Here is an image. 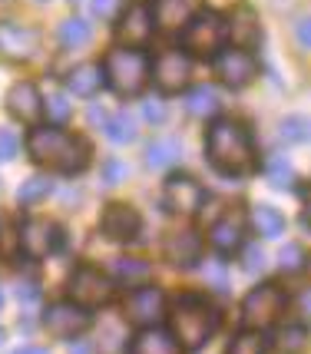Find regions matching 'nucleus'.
Segmentation results:
<instances>
[{
    "mask_svg": "<svg viewBox=\"0 0 311 354\" xmlns=\"http://www.w3.org/2000/svg\"><path fill=\"white\" fill-rule=\"evenodd\" d=\"M166 318H169L172 341L182 351H196L205 341H212V335L222 324V311L202 295H179L172 308H166Z\"/></svg>",
    "mask_w": 311,
    "mask_h": 354,
    "instance_id": "f257e3e1",
    "label": "nucleus"
},
{
    "mask_svg": "<svg viewBox=\"0 0 311 354\" xmlns=\"http://www.w3.org/2000/svg\"><path fill=\"white\" fill-rule=\"evenodd\" d=\"M27 149H30L33 162L50 172L73 176V172H83L90 166V146L60 126H37L27 139Z\"/></svg>",
    "mask_w": 311,
    "mask_h": 354,
    "instance_id": "f03ea898",
    "label": "nucleus"
},
{
    "mask_svg": "<svg viewBox=\"0 0 311 354\" xmlns=\"http://www.w3.org/2000/svg\"><path fill=\"white\" fill-rule=\"evenodd\" d=\"M205 156L225 176H245L255 169V146H252L249 129L232 120H218L216 126H209Z\"/></svg>",
    "mask_w": 311,
    "mask_h": 354,
    "instance_id": "7ed1b4c3",
    "label": "nucleus"
},
{
    "mask_svg": "<svg viewBox=\"0 0 311 354\" xmlns=\"http://www.w3.org/2000/svg\"><path fill=\"white\" fill-rule=\"evenodd\" d=\"M100 70H103V83H109L116 93L136 96L149 80V57L136 46H116V50L106 53Z\"/></svg>",
    "mask_w": 311,
    "mask_h": 354,
    "instance_id": "20e7f679",
    "label": "nucleus"
},
{
    "mask_svg": "<svg viewBox=\"0 0 311 354\" xmlns=\"http://www.w3.org/2000/svg\"><path fill=\"white\" fill-rule=\"evenodd\" d=\"M285 308H288L285 288L275 285V281H265V285H258V288H252L245 295V301H242V324H245V331H265V328H272L285 315Z\"/></svg>",
    "mask_w": 311,
    "mask_h": 354,
    "instance_id": "39448f33",
    "label": "nucleus"
},
{
    "mask_svg": "<svg viewBox=\"0 0 311 354\" xmlns=\"http://www.w3.org/2000/svg\"><path fill=\"white\" fill-rule=\"evenodd\" d=\"M182 53L192 57H216L225 46V20L216 10H199V14L182 27Z\"/></svg>",
    "mask_w": 311,
    "mask_h": 354,
    "instance_id": "423d86ee",
    "label": "nucleus"
},
{
    "mask_svg": "<svg viewBox=\"0 0 311 354\" xmlns=\"http://www.w3.org/2000/svg\"><path fill=\"white\" fill-rule=\"evenodd\" d=\"M66 292H70V301L79 305V308H100L113 295V278L106 272L93 268V265H79L77 272L70 275Z\"/></svg>",
    "mask_w": 311,
    "mask_h": 354,
    "instance_id": "0eeeda50",
    "label": "nucleus"
},
{
    "mask_svg": "<svg viewBox=\"0 0 311 354\" xmlns=\"http://www.w3.org/2000/svg\"><path fill=\"white\" fill-rule=\"evenodd\" d=\"M20 245H23V252L33 255V259H47V255H53V252L63 245V229L53 218L33 216V218H27L23 229H20Z\"/></svg>",
    "mask_w": 311,
    "mask_h": 354,
    "instance_id": "6e6552de",
    "label": "nucleus"
},
{
    "mask_svg": "<svg viewBox=\"0 0 311 354\" xmlns=\"http://www.w3.org/2000/svg\"><path fill=\"white\" fill-rule=\"evenodd\" d=\"M166 295L159 292V288H153V285H146V288H133L129 292V298H126L123 305V315L126 322L140 324V328H153L156 322H162L166 318Z\"/></svg>",
    "mask_w": 311,
    "mask_h": 354,
    "instance_id": "1a4fd4ad",
    "label": "nucleus"
},
{
    "mask_svg": "<svg viewBox=\"0 0 311 354\" xmlns=\"http://www.w3.org/2000/svg\"><path fill=\"white\" fill-rule=\"evenodd\" d=\"M216 73L225 86L242 90V86H249L252 80L258 77V63H255V57L249 50L232 46V50H218L216 53Z\"/></svg>",
    "mask_w": 311,
    "mask_h": 354,
    "instance_id": "9d476101",
    "label": "nucleus"
},
{
    "mask_svg": "<svg viewBox=\"0 0 311 354\" xmlns=\"http://www.w3.org/2000/svg\"><path fill=\"white\" fill-rule=\"evenodd\" d=\"M189 77H192V63H189V53L182 50H162L153 63V80L162 93H179L189 86Z\"/></svg>",
    "mask_w": 311,
    "mask_h": 354,
    "instance_id": "9b49d317",
    "label": "nucleus"
},
{
    "mask_svg": "<svg viewBox=\"0 0 311 354\" xmlns=\"http://www.w3.org/2000/svg\"><path fill=\"white\" fill-rule=\"evenodd\" d=\"M202 199H205V189L192 176H172L162 185V202L176 216H196L202 209Z\"/></svg>",
    "mask_w": 311,
    "mask_h": 354,
    "instance_id": "f8f14e48",
    "label": "nucleus"
},
{
    "mask_svg": "<svg viewBox=\"0 0 311 354\" xmlns=\"http://www.w3.org/2000/svg\"><path fill=\"white\" fill-rule=\"evenodd\" d=\"M44 328L53 338H79L90 328V315L73 301H60V305H50L44 311Z\"/></svg>",
    "mask_w": 311,
    "mask_h": 354,
    "instance_id": "ddd939ff",
    "label": "nucleus"
},
{
    "mask_svg": "<svg viewBox=\"0 0 311 354\" xmlns=\"http://www.w3.org/2000/svg\"><path fill=\"white\" fill-rule=\"evenodd\" d=\"M40 46V37L33 27H23V24H14V20H3L0 24V57L10 63L30 60Z\"/></svg>",
    "mask_w": 311,
    "mask_h": 354,
    "instance_id": "4468645a",
    "label": "nucleus"
},
{
    "mask_svg": "<svg viewBox=\"0 0 311 354\" xmlns=\"http://www.w3.org/2000/svg\"><path fill=\"white\" fill-rule=\"evenodd\" d=\"M222 20H225V40H232V46H238V50H252V46L262 40V24H258V14L252 10L249 3L232 7V14L222 17Z\"/></svg>",
    "mask_w": 311,
    "mask_h": 354,
    "instance_id": "2eb2a0df",
    "label": "nucleus"
},
{
    "mask_svg": "<svg viewBox=\"0 0 311 354\" xmlns=\"http://www.w3.org/2000/svg\"><path fill=\"white\" fill-rule=\"evenodd\" d=\"M140 225H142L140 212H136L133 205H126V202L106 205V212L100 218V229L106 232L113 242H133V239L140 235Z\"/></svg>",
    "mask_w": 311,
    "mask_h": 354,
    "instance_id": "dca6fc26",
    "label": "nucleus"
},
{
    "mask_svg": "<svg viewBox=\"0 0 311 354\" xmlns=\"http://www.w3.org/2000/svg\"><path fill=\"white\" fill-rule=\"evenodd\" d=\"M209 242L222 255H232L235 248H242V242H245V216H242V209H229L218 222H212Z\"/></svg>",
    "mask_w": 311,
    "mask_h": 354,
    "instance_id": "f3484780",
    "label": "nucleus"
},
{
    "mask_svg": "<svg viewBox=\"0 0 311 354\" xmlns=\"http://www.w3.org/2000/svg\"><path fill=\"white\" fill-rule=\"evenodd\" d=\"M202 10V0H156L153 24L159 30H182L192 17Z\"/></svg>",
    "mask_w": 311,
    "mask_h": 354,
    "instance_id": "a211bd4d",
    "label": "nucleus"
},
{
    "mask_svg": "<svg viewBox=\"0 0 311 354\" xmlns=\"http://www.w3.org/2000/svg\"><path fill=\"white\" fill-rule=\"evenodd\" d=\"M7 109H10L14 120L33 126L40 123V116H44V96H40V90L33 83H14L10 93H7Z\"/></svg>",
    "mask_w": 311,
    "mask_h": 354,
    "instance_id": "6ab92c4d",
    "label": "nucleus"
},
{
    "mask_svg": "<svg viewBox=\"0 0 311 354\" xmlns=\"http://www.w3.org/2000/svg\"><path fill=\"white\" fill-rule=\"evenodd\" d=\"M116 37H120V44L123 46H142L149 37H153V14H149V7H142V3H133V7H126L123 20L116 24Z\"/></svg>",
    "mask_w": 311,
    "mask_h": 354,
    "instance_id": "aec40b11",
    "label": "nucleus"
},
{
    "mask_svg": "<svg viewBox=\"0 0 311 354\" xmlns=\"http://www.w3.org/2000/svg\"><path fill=\"white\" fill-rule=\"evenodd\" d=\"M162 248H166V259L172 265H179V268H189V265H196L202 259V239L189 229L169 232V239H166Z\"/></svg>",
    "mask_w": 311,
    "mask_h": 354,
    "instance_id": "412c9836",
    "label": "nucleus"
},
{
    "mask_svg": "<svg viewBox=\"0 0 311 354\" xmlns=\"http://www.w3.org/2000/svg\"><path fill=\"white\" fill-rule=\"evenodd\" d=\"M133 354H182V348L172 341L169 331L162 328H142L136 341H133Z\"/></svg>",
    "mask_w": 311,
    "mask_h": 354,
    "instance_id": "4be33fe9",
    "label": "nucleus"
},
{
    "mask_svg": "<svg viewBox=\"0 0 311 354\" xmlns=\"http://www.w3.org/2000/svg\"><path fill=\"white\" fill-rule=\"evenodd\" d=\"M100 86H103V70H100L96 63H83V66H77V70L66 77V90L73 93V96H83V100L96 96Z\"/></svg>",
    "mask_w": 311,
    "mask_h": 354,
    "instance_id": "5701e85b",
    "label": "nucleus"
},
{
    "mask_svg": "<svg viewBox=\"0 0 311 354\" xmlns=\"http://www.w3.org/2000/svg\"><path fill=\"white\" fill-rule=\"evenodd\" d=\"M252 225H255V232L262 239H279L285 232V216L279 209H272V205H255L252 209Z\"/></svg>",
    "mask_w": 311,
    "mask_h": 354,
    "instance_id": "b1692460",
    "label": "nucleus"
},
{
    "mask_svg": "<svg viewBox=\"0 0 311 354\" xmlns=\"http://www.w3.org/2000/svg\"><path fill=\"white\" fill-rule=\"evenodd\" d=\"M179 156H182V146H179V139H156L153 146L146 149V162L153 166V169H169L172 162H179Z\"/></svg>",
    "mask_w": 311,
    "mask_h": 354,
    "instance_id": "393cba45",
    "label": "nucleus"
},
{
    "mask_svg": "<svg viewBox=\"0 0 311 354\" xmlns=\"http://www.w3.org/2000/svg\"><path fill=\"white\" fill-rule=\"evenodd\" d=\"M63 46H70V50H77V46H86L90 44V37H93V27H90V20H83V17H70V20H63L60 30H57Z\"/></svg>",
    "mask_w": 311,
    "mask_h": 354,
    "instance_id": "a878e982",
    "label": "nucleus"
},
{
    "mask_svg": "<svg viewBox=\"0 0 311 354\" xmlns=\"http://www.w3.org/2000/svg\"><path fill=\"white\" fill-rule=\"evenodd\" d=\"M186 109L192 116H199V120L212 116L218 109V90L216 86H196V90H189L186 93Z\"/></svg>",
    "mask_w": 311,
    "mask_h": 354,
    "instance_id": "bb28decb",
    "label": "nucleus"
},
{
    "mask_svg": "<svg viewBox=\"0 0 311 354\" xmlns=\"http://www.w3.org/2000/svg\"><path fill=\"white\" fill-rule=\"evenodd\" d=\"M103 129H106V136L113 139V142H120V146L136 139V123H133L129 113H113V116H106V120H103Z\"/></svg>",
    "mask_w": 311,
    "mask_h": 354,
    "instance_id": "cd10ccee",
    "label": "nucleus"
},
{
    "mask_svg": "<svg viewBox=\"0 0 311 354\" xmlns=\"http://www.w3.org/2000/svg\"><path fill=\"white\" fill-rule=\"evenodd\" d=\"M265 176H268V183L275 185V189H288V185L295 183V169H292V162L285 156H272L268 166H265Z\"/></svg>",
    "mask_w": 311,
    "mask_h": 354,
    "instance_id": "c85d7f7f",
    "label": "nucleus"
},
{
    "mask_svg": "<svg viewBox=\"0 0 311 354\" xmlns=\"http://www.w3.org/2000/svg\"><path fill=\"white\" fill-rule=\"evenodd\" d=\"M149 265L142 262V259H120L116 262V278L120 281H126V285H142L146 278H149Z\"/></svg>",
    "mask_w": 311,
    "mask_h": 354,
    "instance_id": "c756f323",
    "label": "nucleus"
},
{
    "mask_svg": "<svg viewBox=\"0 0 311 354\" xmlns=\"http://www.w3.org/2000/svg\"><path fill=\"white\" fill-rule=\"evenodd\" d=\"M275 344H279L281 354H298V351H305V344H308V331H305L301 324H288Z\"/></svg>",
    "mask_w": 311,
    "mask_h": 354,
    "instance_id": "7c9ffc66",
    "label": "nucleus"
},
{
    "mask_svg": "<svg viewBox=\"0 0 311 354\" xmlns=\"http://www.w3.org/2000/svg\"><path fill=\"white\" fill-rule=\"evenodd\" d=\"M308 120L305 116H288V120H281L279 126V136L285 139V142H305L308 139Z\"/></svg>",
    "mask_w": 311,
    "mask_h": 354,
    "instance_id": "2f4dec72",
    "label": "nucleus"
},
{
    "mask_svg": "<svg viewBox=\"0 0 311 354\" xmlns=\"http://www.w3.org/2000/svg\"><path fill=\"white\" fill-rule=\"evenodd\" d=\"M225 354H265V341L258 331H242V335L229 344Z\"/></svg>",
    "mask_w": 311,
    "mask_h": 354,
    "instance_id": "473e14b6",
    "label": "nucleus"
},
{
    "mask_svg": "<svg viewBox=\"0 0 311 354\" xmlns=\"http://www.w3.org/2000/svg\"><path fill=\"white\" fill-rule=\"evenodd\" d=\"M47 192H50V179H44V176H37V179H27V183L20 185V202L23 205H33V202H40V199H47Z\"/></svg>",
    "mask_w": 311,
    "mask_h": 354,
    "instance_id": "72a5a7b5",
    "label": "nucleus"
},
{
    "mask_svg": "<svg viewBox=\"0 0 311 354\" xmlns=\"http://www.w3.org/2000/svg\"><path fill=\"white\" fill-rule=\"evenodd\" d=\"M70 113H73V106H70L66 93H60V90L47 93V116L53 120V123H66V120H70Z\"/></svg>",
    "mask_w": 311,
    "mask_h": 354,
    "instance_id": "f704fd0d",
    "label": "nucleus"
},
{
    "mask_svg": "<svg viewBox=\"0 0 311 354\" xmlns=\"http://www.w3.org/2000/svg\"><path fill=\"white\" fill-rule=\"evenodd\" d=\"M301 265H305V248L298 245V242L281 248V268H285V272H298Z\"/></svg>",
    "mask_w": 311,
    "mask_h": 354,
    "instance_id": "c9c22d12",
    "label": "nucleus"
},
{
    "mask_svg": "<svg viewBox=\"0 0 311 354\" xmlns=\"http://www.w3.org/2000/svg\"><path fill=\"white\" fill-rule=\"evenodd\" d=\"M17 149H20V139H17L14 129H0V162H10L17 156Z\"/></svg>",
    "mask_w": 311,
    "mask_h": 354,
    "instance_id": "e433bc0d",
    "label": "nucleus"
},
{
    "mask_svg": "<svg viewBox=\"0 0 311 354\" xmlns=\"http://www.w3.org/2000/svg\"><path fill=\"white\" fill-rule=\"evenodd\" d=\"M242 268L249 272V275H255V272H262L265 268V252L258 245H252L245 248V262H242Z\"/></svg>",
    "mask_w": 311,
    "mask_h": 354,
    "instance_id": "4c0bfd02",
    "label": "nucleus"
},
{
    "mask_svg": "<svg viewBox=\"0 0 311 354\" xmlns=\"http://www.w3.org/2000/svg\"><path fill=\"white\" fill-rule=\"evenodd\" d=\"M142 120H146V123H162V120H166V106H162L159 100H153V103L146 100V103H142Z\"/></svg>",
    "mask_w": 311,
    "mask_h": 354,
    "instance_id": "58836bf2",
    "label": "nucleus"
},
{
    "mask_svg": "<svg viewBox=\"0 0 311 354\" xmlns=\"http://www.w3.org/2000/svg\"><path fill=\"white\" fill-rule=\"evenodd\" d=\"M120 7H123V0H93V14L109 20V17L120 14Z\"/></svg>",
    "mask_w": 311,
    "mask_h": 354,
    "instance_id": "ea45409f",
    "label": "nucleus"
},
{
    "mask_svg": "<svg viewBox=\"0 0 311 354\" xmlns=\"http://www.w3.org/2000/svg\"><path fill=\"white\" fill-rule=\"evenodd\" d=\"M120 176H126V169L120 162H109L106 166V183H120Z\"/></svg>",
    "mask_w": 311,
    "mask_h": 354,
    "instance_id": "a19ab883",
    "label": "nucleus"
},
{
    "mask_svg": "<svg viewBox=\"0 0 311 354\" xmlns=\"http://www.w3.org/2000/svg\"><path fill=\"white\" fill-rule=\"evenodd\" d=\"M298 44H301V50H308V20L298 24Z\"/></svg>",
    "mask_w": 311,
    "mask_h": 354,
    "instance_id": "79ce46f5",
    "label": "nucleus"
},
{
    "mask_svg": "<svg viewBox=\"0 0 311 354\" xmlns=\"http://www.w3.org/2000/svg\"><path fill=\"white\" fill-rule=\"evenodd\" d=\"M14 354H47V348H20V351Z\"/></svg>",
    "mask_w": 311,
    "mask_h": 354,
    "instance_id": "37998d69",
    "label": "nucleus"
},
{
    "mask_svg": "<svg viewBox=\"0 0 311 354\" xmlns=\"http://www.w3.org/2000/svg\"><path fill=\"white\" fill-rule=\"evenodd\" d=\"M0 305H3V292H0Z\"/></svg>",
    "mask_w": 311,
    "mask_h": 354,
    "instance_id": "c03bdc74",
    "label": "nucleus"
},
{
    "mask_svg": "<svg viewBox=\"0 0 311 354\" xmlns=\"http://www.w3.org/2000/svg\"><path fill=\"white\" fill-rule=\"evenodd\" d=\"M0 341H3V328H0Z\"/></svg>",
    "mask_w": 311,
    "mask_h": 354,
    "instance_id": "a18cd8bd",
    "label": "nucleus"
}]
</instances>
